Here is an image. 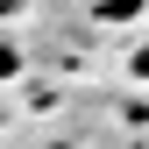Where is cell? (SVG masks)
I'll use <instances>...</instances> for the list:
<instances>
[{"instance_id": "6da1fadb", "label": "cell", "mask_w": 149, "mask_h": 149, "mask_svg": "<svg viewBox=\"0 0 149 149\" xmlns=\"http://www.w3.org/2000/svg\"><path fill=\"white\" fill-rule=\"evenodd\" d=\"M14 64H22V57H7V50H0V78H7V71H14Z\"/></svg>"}]
</instances>
